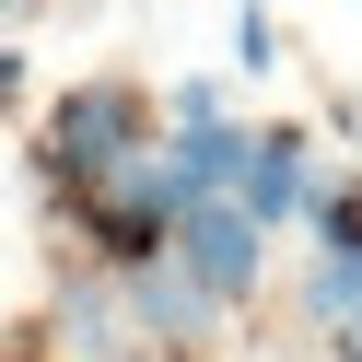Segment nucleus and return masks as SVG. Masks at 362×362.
Masks as SVG:
<instances>
[{
  "instance_id": "6e6552de",
  "label": "nucleus",
  "mask_w": 362,
  "mask_h": 362,
  "mask_svg": "<svg viewBox=\"0 0 362 362\" xmlns=\"http://www.w3.org/2000/svg\"><path fill=\"white\" fill-rule=\"evenodd\" d=\"M304 222H315V245H362V175L315 187V199H304Z\"/></svg>"
},
{
  "instance_id": "1a4fd4ad",
  "label": "nucleus",
  "mask_w": 362,
  "mask_h": 362,
  "mask_svg": "<svg viewBox=\"0 0 362 362\" xmlns=\"http://www.w3.org/2000/svg\"><path fill=\"white\" fill-rule=\"evenodd\" d=\"M187 117H222V82H211V71H187V82H175V129H187Z\"/></svg>"
},
{
  "instance_id": "423d86ee",
  "label": "nucleus",
  "mask_w": 362,
  "mask_h": 362,
  "mask_svg": "<svg viewBox=\"0 0 362 362\" xmlns=\"http://www.w3.org/2000/svg\"><path fill=\"white\" fill-rule=\"evenodd\" d=\"M164 164H175V187L187 199H234V175H245V129L234 117H187L164 141Z\"/></svg>"
},
{
  "instance_id": "f03ea898",
  "label": "nucleus",
  "mask_w": 362,
  "mask_h": 362,
  "mask_svg": "<svg viewBox=\"0 0 362 362\" xmlns=\"http://www.w3.org/2000/svg\"><path fill=\"white\" fill-rule=\"evenodd\" d=\"M175 211H187V187H175L164 141H152L141 164H117L105 187H82V234H94L117 269H152V257H164V245H175Z\"/></svg>"
},
{
  "instance_id": "9b49d317",
  "label": "nucleus",
  "mask_w": 362,
  "mask_h": 362,
  "mask_svg": "<svg viewBox=\"0 0 362 362\" xmlns=\"http://www.w3.org/2000/svg\"><path fill=\"white\" fill-rule=\"evenodd\" d=\"M327 351H339V362H362V315H351V327H327Z\"/></svg>"
},
{
  "instance_id": "0eeeda50",
  "label": "nucleus",
  "mask_w": 362,
  "mask_h": 362,
  "mask_svg": "<svg viewBox=\"0 0 362 362\" xmlns=\"http://www.w3.org/2000/svg\"><path fill=\"white\" fill-rule=\"evenodd\" d=\"M304 315H315V327H351V315H362V245H315V269H304Z\"/></svg>"
},
{
  "instance_id": "f257e3e1",
  "label": "nucleus",
  "mask_w": 362,
  "mask_h": 362,
  "mask_svg": "<svg viewBox=\"0 0 362 362\" xmlns=\"http://www.w3.org/2000/svg\"><path fill=\"white\" fill-rule=\"evenodd\" d=\"M141 152H152V94H141V82H117V71H94V82H71V94L47 105L35 164H47L59 199H82V187H105L117 164H141Z\"/></svg>"
},
{
  "instance_id": "f8f14e48",
  "label": "nucleus",
  "mask_w": 362,
  "mask_h": 362,
  "mask_svg": "<svg viewBox=\"0 0 362 362\" xmlns=\"http://www.w3.org/2000/svg\"><path fill=\"white\" fill-rule=\"evenodd\" d=\"M12 24H24V0H0V35H12Z\"/></svg>"
},
{
  "instance_id": "ddd939ff",
  "label": "nucleus",
  "mask_w": 362,
  "mask_h": 362,
  "mask_svg": "<svg viewBox=\"0 0 362 362\" xmlns=\"http://www.w3.org/2000/svg\"><path fill=\"white\" fill-rule=\"evenodd\" d=\"M0 362H35V351H0Z\"/></svg>"
},
{
  "instance_id": "7ed1b4c3",
  "label": "nucleus",
  "mask_w": 362,
  "mask_h": 362,
  "mask_svg": "<svg viewBox=\"0 0 362 362\" xmlns=\"http://www.w3.org/2000/svg\"><path fill=\"white\" fill-rule=\"evenodd\" d=\"M175 269H187L211 304H245V292L269 281V222L245 211V199H187L175 211V245H164Z\"/></svg>"
},
{
  "instance_id": "9d476101",
  "label": "nucleus",
  "mask_w": 362,
  "mask_h": 362,
  "mask_svg": "<svg viewBox=\"0 0 362 362\" xmlns=\"http://www.w3.org/2000/svg\"><path fill=\"white\" fill-rule=\"evenodd\" d=\"M12 94H24V47L0 35V117H12Z\"/></svg>"
},
{
  "instance_id": "20e7f679",
  "label": "nucleus",
  "mask_w": 362,
  "mask_h": 362,
  "mask_svg": "<svg viewBox=\"0 0 362 362\" xmlns=\"http://www.w3.org/2000/svg\"><path fill=\"white\" fill-rule=\"evenodd\" d=\"M234 199L281 234V222H304V199H315V141L304 129H245V175H234Z\"/></svg>"
},
{
  "instance_id": "39448f33",
  "label": "nucleus",
  "mask_w": 362,
  "mask_h": 362,
  "mask_svg": "<svg viewBox=\"0 0 362 362\" xmlns=\"http://www.w3.org/2000/svg\"><path fill=\"white\" fill-rule=\"evenodd\" d=\"M129 315H141V339H211L222 304H211L175 257H152V269H129Z\"/></svg>"
}]
</instances>
